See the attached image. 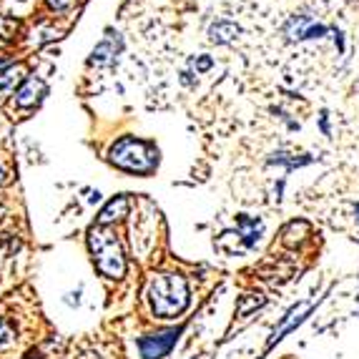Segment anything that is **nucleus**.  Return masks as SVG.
<instances>
[{"instance_id":"nucleus-1","label":"nucleus","mask_w":359,"mask_h":359,"mask_svg":"<svg viewBox=\"0 0 359 359\" xmlns=\"http://www.w3.org/2000/svg\"><path fill=\"white\" fill-rule=\"evenodd\" d=\"M146 302L156 319H176L184 314L191 297H189V284L176 271H161L154 274L146 284Z\"/></svg>"},{"instance_id":"nucleus-2","label":"nucleus","mask_w":359,"mask_h":359,"mask_svg":"<svg viewBox=\"0 0 359 359\" xmlns=\"http://www.w3.org/2000/svg\"><path fill=\"white\" fill-rule=\"evenodd\" d=\"M108 161L116 168L126 171V174L149 176L158 166V149L144 138L136 136H121L118 141L111 144L108 149Z\"/></svg>"},{"instance_id":"nucleus-3","label":"nucleus","mask_w":359,"mask_h":359,"mask_svg":"<svg viewBox=\"0 0 359 359\" xmlns=\"http://www.w3.org/2000/svg\"><path fill=\"white\" fill-rule=\"evenodd\" d=\"M88 249L93 254V264L108 279H123L126 276V254L118 236L108 226H93L88 231Z\"/></svg>"},{"instance_id":"nucleus-4","label":"nucleus","mask_w":359,"mask_h":359,"mask_svg":"<svg viewBox=\"0 0 359 359\" xmlns=\"http://www.w3.org/2000/svg\"><path fill=\"white\" fill-rule=\"evenodd\" d=\"M284 36L292 43H304V41H322L330 36V28L324 23H317L309 15H292L284 23Z\"/></svg>"},{"instance_id":"nucleus-5","label":"nucleus","mask_w":359,"mask_h":359,"mask_svg":"<svg viewBox=\"0 0 359 359\" xmlns=\"http://www.w3.org/2000/svg\"><path fill=\"white\" fill-rule=\"evenodd\" d=\"M181 332L184 330L176 327V330H163V332H156V334L141 337V339H138V352H141L144 359H163L171 349H174Z\"/></svg>"},{"instance_id":"nucleus-6","label":"nucleus","mask_w":359,"mask_h":359,"mask_svg":"<svg viewBox=\"0 0 359 359\" xmlns=\"http://www.w3.org/2000/svg\"><path fill=\"white\" fill-rule=\"evenodd\" d=\"M46 96H48V86H46V81H41V78H36V76H28L23 83L15 88L13 106L20 108V111H28V108L41 106V101Z\"/></svg>"},{"instance_id":"nucleus-7","label":"nucleus","mask_w":359,"mask_h":359,"mask_svg":"<svg viewBox=\"0 0 359 359\" xmlns=\"http://www.w3.org/2000/svg\"><path fill=\"white\" fill-rule=\"evenodd\" d=\"M131 211V196L128 194H118L116 198H111L98 214V226H111V224L123 222Z\"/></svg>"},{"instance_id":"nucleus-8","label":"nucleus","mask_w":359,"mask_h":359,"mask_svg":"<svg viewBox=\"0 0 359 359\" xmlns=\"http://www.w3.org/2000/svg\"><path fill=\"white\" fill-rule=\"evenodd\" d=\"M236 236L241 239V244L246 246V249H254V246L259 244V239H262L264 233V224L262 219H254V216L249 214H239L236 216Z\"/></svg>"},{"instance_id":"nucleus-9","label":"nucleus","mask_w":359,"mask_h":359,"mask_svg":"<svg viewBox=\"0 0 359 359\" xmlns=\"http://www.w3.org/2000/svg\"><path fill=\"white\" fill-rule=\"evenodd\" d=\"M118 50H121V38H114L111 33H108V38H103L96 48H93L88 63L90 66H108V63H114L116 60Z\"/></svg>"},{"instance_id":"nucleus-10","label":"nucleus","mask_w":359,"mask_h":359,"mask_svg":"<svg viewBox=\"0 0 359 359\" xmlns=\"http://www.w3.org/2000/svg\"><path fill=\"white\" fill-rule=\"evenodd\" d=\"M241 28L231 20H216V23L209 25V41L216 43V46H229L239 38Z\"/></svg>"},{"instance_id":"nucleus-11","label":"nucleus","mask_w":359,"mask_h":359,"mask_svg":"<svg viewBox=\"0 0 359 359\" xmlns=\"http://www.w3.org/2000/svg\"><path fill=\"white\" fill-rule=\"evenodd\" d=\"M23 66H8L6 71H0V103H3V98L8 96V93H15V88H18L20 83H23Z\"/></svg>"},{"instance_id":"nucleus-12","label":"nucleus","mask_w":359,"mask_h":359,"mask_svg":"<svg viewBox=\"0 0 359 359\" xmlns=\"http://www.w3.org/2000/svg\"><path fill=\"white\" fill-rule=\"evenodd\" d=\"M309 154H289V151H276V154L269 156V166H284L287 171H294V168H302L306 163H311Z\"/></svg>"},{"instance_id":"nucleus-13","label":"nucleus","mask_w":359,"mask_h":359,"mask_svg":"<svg viewBox=\"0 0 359 359\" xmlns=\"http://www.w3.org/2000/svg\"><path fill=\"white\" fill-rule=\"evenodd\" d=\"M18 30H20L18 20L3 18V15H0V50L15 43V38H18Z\"/></svg>"},{"instance_id":"nucleus-14","label":"nucleus","mask_w":359,"mask_h":359,"mask_svg":"<svg viewBox=\"0 0 359 359\" xmlns=\"http://www.w3.org/2000/svg\"><path fill=\"white\" fill-rule=\"evenodd\" d=\"M15 341V330H13V324L8 322V317L0 314V347H8Z\"/></svg>"},{"instance_id":"nucleus-15","label":"nucleus","mask_w":359,"mask_h":359,"mask_svg":"<svg viewBox=\"0 0 359 359\" xmlns=\"http://www.w3.org/2000/svg\"><path fill=\"white\" fill-rule=\"evenodd\" d=\"M78 0H46V6H48L50 13H66L76 6Z\"/></svg>"},{"instance_id":"nucleus-16","label":"nucleus","mask_w":359,"mask_h":359,"mask_svg":"<svg viewBox=\"0 0 359 359\" xmlns=\"http://www.w3.org/2000/svg\"><path fill=\"white\" fill-rule=\"evenodd\" d=\"M211 66H214V60H211L209 55H196V58H191V68L196 73H206Z\"/></svg>"},{"instance_id":"nucleus-17","label":"nucleus","mask_w":359,"mask_h":359,"mask_svg":"<svg viewBox=\"0 0 359 359\" xmlns=\"http://www.w3.org/2000/svg\"><path fill=\"white\" fill-rule=\"evenodd\" d=\"M101 201V191H88V204H98Z\"/></svg>"},{"instance_id":"nucleus-18","label":"nucleus","mask_w":359,"mask_h":359,"mask_svg":"<svg viewBox=\"0 0 359 359\" xmlns=\"http://www.w3.org/2000/svg\"><path fill=\"white\" fill-rule=\"evenodd\" d=\"M319 126H322V131L327 133V136H330V123H327V114H322V123H319Z\"/></svg>"},{"instance_id":"nucleus-19","label":"nucleus","mask_w":359,"mask_h":359,"mask_svg":"<svg viewBox=\"0 0 359 359\" xmlns=\"http://www.w3.org/2000/svg\"><path fill=\"white\" fill-rule=\"evenodd\" d=\"M8 66H13V63L8 58H3V55H0V71H6Z\"/></svg>"},{"instance_id":"nucleus-20","label":"nucleus","mask_w":359,"mask_h":359,"mask_svg":"<svg viewBox=\"0 0 359 359\" xmlns=\"http://www.w3.org/2000/svg\"><path fill=\"white\" fill-rule=\"evenodd\" d=\"M354 216H357V222H359V204L354 206Z\"/></svg>"},{"instance_id":"nucleus-21","label":"nucleus","mask_w":359,"mask_h":359,"mask_svg":"<svg viewBox=\"0 0 359 359\" xmlns=\"http://www.w3.org/2000/svg\"><path fill=\"white\" fill-rule=\"evenodd\" d=\"M3 181H6V174H3V168H0V184H3Z\"/></svg>"},{"instance_id":"nucleus-22","label":"nucleus","mask_w":359,"mask_h":359,"mask_svg":"<svg viewBox=\"0 0 359 359\" xmlns=\"http://www.w3.org/2000/svg\"><path fill=\"white\" fill-rule=\"evenodd\" d=\"M30 359H36V357H30Z\"/></svg>"},{"instance_id":"nucleus-23","label":"nucleus","mask_w":359,"mask_h":359,"mask_svg":"<svg viewBox=\"0 0 359 359\" xmlns=\"http://www.w3.org/2000/svg\"><path fill=\"white\" fill-rule=\"evenodd\" d=\"M20 3H23V0H20Z\"/></svg>"}]
</instances>
